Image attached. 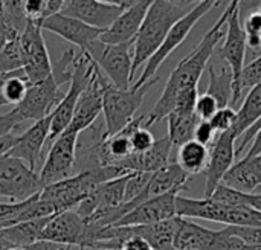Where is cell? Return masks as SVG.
<instances>
[{"mask_svg": "<svg viewBox=\"0 0 261 250\" xmlns=\"http://www.w3.org/2000/svg\"><path fill=\"white\" fill-rule=\"evenodd\" d=\"M107 82L110 81L106 78V75L99 70L96 64L89 86L84 89L76 102L73 118L66 131L80 134L96 122V119L102 113V89Z\"/></svg>", "mask_w": 261, "mask_h": 250, "instance_id": "cell-14", "label": "cell"}, {"mask_svg": "<svg viewBox=\"0 0 261 250\" xmlns=\"http://www.w3.org/2000/svg\"><path fill=\"white\" fill-rule=\"evenodd\" d=\"M17 137H18V134H15V133H11V134H6V136L0 137V157L8 154V151L17 142Z\"/></svg>", "mask_w": 261, "mask_h": 250, "instance_id": "cell-45", "label": "cell"}, {"mask_svg": "<svg viewBox=\"0 0 261 250\" xmlns=\"http://www.w3.org/2000/svg\"><path fill=\"white\" fill-rule=\"evenodd\" d=\"M49 130H50V116L34 122L28 130L18 134L17 142L8 151L6 156L21 160L32 171L37 173V166L40 165L43 156V147L49 139Z\"/></svg>", "mask_w": 261, "mask_h": 250, "instance_id": "cell-17", "label": "cell"}, {"mask_svg": "<svg viewBox=\"0 0 261 250\" xmlns=\"http://www.w3.org/2000/svg\"><path fill=\"white\" fill-rule=\"evenodd\" d=\"M159 81V76L150 79L139 87L119 90L107 82L102 89V115L106 137H110L124 130L133 119L135 113L141 108L147 92Z\"/></svg>", "mask_w": 261, "mask_h": 250, "instance_id": "cell-4", "label": "cell"}, {"mask_svg": "<svg viewBox=\"0 0 261 250\" xmlns=\"http://www.w3.org/2000/svg\"><path fill=\"white\" fill-rule=\"evenodd\" d=\"M151 0H136L124 9V12L101 34L99 41L104 44H122L135 40Z\"/></svg>", "mask_w": 261, "mask_h": 250, "instance_id": "cell-20", "label": "cell"}, {"mask_svg": "<svg viewBox=\"0 0 261 250\" xmlns=\"http://www.w3.org/2000/svg\"><path fill=\"white\" fill-rule=\"evenodd\" d=\"M95 67H96V63L90 58V55L86 50L78 49L73 64H72V79H70L69 89L63 95L55 110L50 113V130H49L47 142L52 144L58 136H61L67 130L73 118L76 102L81 93L84 92V89L89 86V81L93 75Z\"/></svg>", "mask_w": 261, "mask_h": 250, "instance_id": "cell-5", "label": "cell"}, {"mask_svg": "<svg viewBox=\"0 0 261 250\" xmlns=\"http://www.w3.org/2000/svg\"><path fill=\"white\" fill-rule=\"evenodd\" d=\"M194 112L200 121H210L219 112V104L216 102V99L213 96L203 93V95H199V98L196 101Z\"/></svg>", "mask_w": 261, "mask_h": 250, "instance_id": "cell-40", "label": "cell"}, {"mask_svg": "<svg viewBox=\"0 0 261 250\" xmlns=\"http://www.w3.org/2000/svg\"><path fill=\"white\" fill-rule=\"evenodd\" d=\"M220 231L203 228L188 218L177 217L174 250H216Z\"/></svg>", "mask_w": 261, "mask_h": 250, "instance_id": "cell-24", "label": "cell"}, {"mask_svg": "<svg viewBox=\"0 0 261 250\" xmlns=\"http://www.w3.org/2000/svg\"><path fill=\"white\" fill-rule=\"evenodd\" d=\"M23 69V50L18 38L6 41L0 52V79Z\"/></svg>", "mask_w": 261, "mask_h": 250, "instance_id": "cell-32", "label": "cell"}, {"mask_svg": "<svg viewBox=\"0 0 261 250\" xmlns=\"http://www.w3.org/2000/svg\"><path fill=\"white\" fill-rule=\"evenodd\" d=\"M132 47L133 41L122 44H104L96 40L86 49V52L98 64L99 70L113 87L127 90L132 82Z\"/></svg>", "mask_w": 261, "mask_h": 250, "instance_id": "cell-8", "label": "cell"}, {"mask_svg": "<svg viewBox=\"0 0 261 250\" xmlns=\"http://www.w3.org/2000/svg\"><path fill=\"white\" fill-rule=\"evenodd\" d=\"M26 206V200L20 203H0V231L8 229L17 223H21V215Z\"/></svg>", "mask_w": 261, "mask_h": 250, "instance_id": "cell-36", "label": "cell"}, {"mask_svg": "<svg viewBox=\"0 0 261 250\" xmlns=\"http://www.w3.org/2000/svg\"><path fill=\"white\" fill-rule=\"evenodd\" d=\"M52 218V217H50ZM50 218L32 220V221H21L8 229L0 231V237L8 244V247H29L41 240V234Z\"/></svg>", "mask_w": 261, "mask_h": 250, "instance_id": "cell-27", "label": "cell"}, {"mask_svg": "<svg viewBox=\"0 0 261 250\" xmlns=\"http://www.w3.org/2000/svg\"><path fill=\"white\" fill-rule=\"evenodd\" d=\"M232 9V2H229L219 17V20L213 24V27L205 34L202 41L193 49L190 55H187L171 72L164 92L151 112L145 116V128H150L151 125L167 119V116L174 110L176 101L179 95L185 90L197 89L199 81L202 78V73L206 70V66L210 60L213 58L217 46L222 43L225 37L226 21L229 17V12Z\"/></svg>", "mask_w": 261, "mask_h": 250, "instance_id": "cell-1", "label": "cell"}, {"mask_svg": "<svg viewBox=\"0 0 261 250\" xmlns=\"http://www.w3.org/2000/svg\"><path fill=\"white\" fill-rule=\"evenodd\" d=\"M41 189L38 173L18 159L6 154L0 157V197L11 203H20L37 196Z\"/></svg>", "mask_w": 261, "mask_h": 250, "instance_id": "cell-9", "label": "cell"}, {"mask_svg": "<svg viewBox=\"0 0 261 250\" xmlns=\"http://www.w3.org/2000/svg\"><path fill=\"white\" fill-rule=\"evenodd\" d=\"M6 250H26V249H23V247H9V249H6Z\"/></svg>", "mask_w": 261, "mask_h": 250, "instance_id": "cell-49", "label": "cell"}, {"mask_svg": "<svg viewBox=\"0 0 261 250\" xmlns=\"http://www.w3.org/2000/svg\"><path fill=\"white\" fill-rule=\"evenodd\" d=\"M236 118H237V112L234 108H231V107L219 108V112L210 119V124L216 130V133L220 134V133H225L234 127Z\"/></svg>", "mask_w": 261, "mask_h": 250, "instance_id": "cell-38", "label": "cell"}, {"mask_svg": "<svg viewBox=\"0 0 261 250\" xmlns=\"http://www.w3.org/2000/svg\"><path fill=\"white\" fill-rule=\"evenodd\" d=\"M6 249H9V247H8V244L3 241V238L0 237V250H6Z\"/></svg>", "mask_w": 261, "mask_h": 250, "instance_id": "cell-47", "label": "cell"}, {"mask_svg": "<svg viewBox=\"0 0 261 250\" xmlns=\"http://www.w3.org/2000/svg\"><path fill=\"white\" fill-rule=\"evenodd\" d=\"M222 183L239 192L254 194L261 186V154L255 157H243L234 163Z\"/></svg>", "mask_w": 261, "mask_h": 250, "instance_id": "cell-26", "label": "cell"}, {"mask_svg": "<svg viewBox=\"0 0 261 250\" xmlns=\"http://www.w3.org/2000/svg\"><path fill=\"white\" fill-rule=\"evenodd\" d=\"M76 250H86V249H80V247H76Z\"/></svg>", "mask_w": 261, "mask_h": 250, "instance_id": "cell-54", "label": "cell"}, {"mask_svg": "<svg viewBox=\"0 0 261 250\" xmlns=\"http://www.w3.org/2000/svg\"><path fill=\"white\" fill-rule=\"evenodd\" d=\"M63 95L60 87L57 86L54 76L50 75L47 79L29 86L24 99L12 108L15 116L23 124L24 121H41L55 110Z\"/></svg>", "mask_w": 261, "mask_h": 250, "instance_id": "cell-12", "label": "cell"}, {"mask_svg": "<svg viewBox=\"0 0 261 250\" xmlns=\"http://www.w3.org/2000/svg\"><path fill=\"white\" fill-rule=\"evenodd\" d=\"M246 35V47L251 50H261V15L260 12H252L242 23Z\"/></svg>", "mask_w": 261, "mask_h": 250, "instance_id": "cell-34", "label": "cell"}, {"mask_svg": "<svg viewBox=\"0 0 261 250\" xmlns=\"http://www.w3.org/2000/svg\"><path fill=\"white\" fill-rule=\"evenodd\" d=\"M38 21L28 20L26 27L18 37L23 50V73L28 82L37 84L52 75V63Z\"/></svg>", "mask_w": 261, "mask_h": 250, "instance_id": "cell-10", "label": "cell"}, {"mask_svg": "<svg viewBox=\"0 0 261 250\" xmlns=\"http://www.w3.org/2000/svg\"><path fill=\"white\" fill-rule=\"evenodd\" d=\"M29 86L31 84L28 82V79L23 73V69H21V70H17L11 75L5 76L2 89H0V95L6 101V104L18 105L24 99Z\"/></svg>", "mask_w": 261, "mask_h": 250, "instance_id": "cell-31", "label": "cell"}, {"mask_svg": "<svg viewBox=\"0 0 261 250\" xmlns=\"http://www.w3.org/2000/svg\"><path fill=\"white\" fill-rule=\"evenodd\" d=\"M188 180H190V176L176 162H170L167 166L151 174L144 192L136 200V206L148 199H154V197L165 196L170 192L179 194L180 191L187 189Z\"/></svg>", "mask_w": 261, "mask_h": 250, "instance_id": "cell-23", "label": "cell"}, {"mask_svg": "<svg viewBox=\"0 0 261 250\" xmlns=\"http://www.w3.org/2000/svg\"><path fill=\"white\" fill-rule=\"evenodd\" d=\"M128 177H130V174L99 185L76 206L75 212L83 220H86L87 217H90L93 212H96L99 209L122 206L125 203L124 196H125V185L128 182Z\"/></svg>", "mask_w": 261, "mask_h": 250, "instance_id": "cell-21", "label": "cell"}, {"mask_svg": "<svg viewBox=\"0 0 261 250\" xmlns=\"http://www.w3.org/2000/svg\"><path fill=\"white\" fill-rule=\"evenodd\" d=\"M236 144L237 139L232 133V130H228L225 133H220L210 151V160L208 166L205 170L206 182H205V197H211V194L216 191V188L223 182V177L228 174V171L236 163Z\"/></svg>", "mask_w": 261, "mask_h": 250, "instance_id": "cell-15", "label": "cell"}, {"mask_svg": "<svg viewBox=\"0 0 261 250\" xmlns=\"http://www.w3.org/2000/svg\"><path fill=\"white\" fill-rule=\"evenodd\" d=\"M130 142H132L133 154H139V153H144V151L150 150L153 147V144L156 142V139H154V136L151 134V131L148 128L139 127L132 133Z\"/></svg>", "mask_w": 261, "mask_h": 250, "instance_id": "cell-39", "label": "cell"}, {"mask_svg": "<svg viewBox=\"0 0 261 250\" xmlns=\"http://www.w3.org/2000/svg\"><path fill=\"white\" fill-rule=\"evenodd\" d=\"M76 50L78 49H67L63 57L57 61V64L52 66V76L57 82L58 87L64 86V84H70V79H72V64H73V60H75V55H76Z\"/></svg>", "mask_w": 261, "mask_h": 250, "instance_id": "cell-33", "label": "cell"}, {"mask_svg": "<svg viewBox=\"0 0 261 250\" xmlns=\"http://www.w3.org/2000/svg\"><path fill=\"white\" fill-rule=\"evenodd\" d=\"M43 241L67 247L86 249L87 229L84 220L75 211L55 214L41 234Z\"/></svg>", "mask_w": 261, "mask_h": 250, "instance_id": "cell-16", "label": "cell"}, {"mask_svg": "<svg viewBox=\"0 0 261 250\" xmlns=\"http://www.w3.org/2000/svg\"><path fill=\"white\" fill-rule=\"evenodd\" d=\"M257 192H260V194H261V186H260V188H258V189H257Z\"/></svg>", "mask_w": 261, "mask_h": 250, "instance_id": "cell-52", "label": "cell"}, {"mask_svg": "<svg viewBox=\"0 0 261 250\" xmlns=\"http://www.w3.org/2000/svg\"><path fill=\"white\" fill-rule=\"evenodd\" d=\"M168 122V139L171 141L173 147H180L194 139L196 127L199 125L200 119L196 112H179L173 110L167 116Z\"/></svg>", "mask_w": 261, "mask_h": 250, "instance_id": "cell-29", "label": "cell"}, {"mask_svg": "<svg viewBox=\"0 0 261 250\" xmlns=\"http://www.w3.org/2000/svg\"><path fill=\"white\" fill-rule=\"evenodd\" d=\"M130 5L127 0H64L61 14L76 18L92 27L106 31Z\"/></svg>", "mask_w": 261, "mask_h": 250, "instance_id": "cell-13", "label": "cell"}, {"mask_svg": "<svg viewBox=\"0 0 261 250\" xmlns=\"http://www.w3.org/2000/svg\"><path fill=\"white\" fill-rule=\"evenodd\" d=\"M242 205L257 209L261 212V194L260 192H254V194H245L242 192Z\"/></svg>", "mask_w": 261, "mask_h": 250, "instance_id": "cell-44", "label": "cell"}, {"mask_svg": "<svg viewBox=\"0 0 261 250\" xmlns=\"http://www.w3.org/2000/svg\"><path fill=\"white\" fill-rule=\"evenodd\" d=\"M206 72L210 79L206 95L216 99L219 108L231 107L234 96V75L231 67L214 52L213 58L206 66Z\"/></svg>", "mask_w": 261, "mask_h": 250, "instance_id": "cell-25", "label": "cell"}, {"mask_svg": "<svg viewBox=\"0 0 261 250\" xmlns=\"http://www.w3.org/2000/svg\"><path fill=\"white\" fill-rule=\"evenodd\" d=\"M150 177H151V174H147V173H132L130 177H128V182L125 185L124 202L125 203H133L135 208H136V200L144 192Z\"/></svg>", "mask_w": 261, "mask_h": 250, "instance_id": "cell-35", "label": "cell"}, {"mask_svg": "<svg viewBox=\"0 0 261 250\" xmlns=\"http://www.w3.org/2000/svg\"><path fill=\"white\" fill-rule=\"evenodd\" d=\"M246 35L242 26V17H240V2L232 0V9L229 12L225 37L220 43V46L216 49V53L231 67L234 75V96L231 108H234L240 99H242V90H240V76L245 69V58H246Z\"/></svg>", "mask_w": 261, "mask_h": 250, "instance_id": "cell-7", "label": "cell"}, {"mask_svg": "<svg viewBox=\"0 0 261 250\" xmlns=\"http://www.w3.org/2000/svg\"><path fill=\"white\" fill-rule=\"evenodd\" d=\"M121 250H153L151 246L142 240V238H138V237H132V238H127L124 243H122V247Z\"/></svg>", "mask_w": 261, "mask_h": 250, "instance_id": "cell-43", "label": "cell"}, {"mask_svg": "<svg viewBox=\"0 0 261 250\" xmlns=\"http://www.w3.org/2000/svg\"><path fill=\"white\" fill-rule=\"evenodd\" d=\"M217 136L219 134L216 133V130L213 128L210 121H200L199 125L196 127V131H194V141L205 145V147L214 144Z\"/></svg>", "mask_w": 261, "mask_h": 250, "instance_id": "cell-41", "label": "cell"}, {"mask_svg": "<svg viewBox=\"0 0 261 250\" xmlns=\"http://www.w3.org/2000/svg\"><path fill=\"white\" fill-rule=\"evenodd\" d=\"M132 173H125L124 170L118 166H106V168H96V170H87L76 173L75 176L54 183L50 186H46L40 192V199L50 202L57 212H66V211H75L76 206L99 185L119 179L122 176H127Z\"/></svg>", "mask_w": 261, "mask_h": 250, "instance_id": "cell-3", "label": "cell"}, {"mask_svg": "<svg viewBox=\"0 0 261 250\" xmlns=\"http://www.w3.org/2000/svg\"><path fill=\"white\" fill-rule=\"evenodd\" d=\"M219 3L220 2H214V0H199L197 5L170 29V32L167 34L161 47L144 66V70H142L141 76L135 81L133 87H139V86L148 82L150 79L156 78V73H158L159 67L162 66V63L187 40V37L193 31V27L199 23V20L203 18Z\"/></svg>", "mask_w": 261, "mask_h": 250, "instance_id": "cell-6", "label": "cell"}, {"mask_svg": "<svg viewBox=\"0 0 261 250\" xmlns=\"http://www.w3.org/2000/svg\"><path fill=\"white\" fill-rule=\"evenodd\" d=\"M196 5L197 2L188 0H154L150 3L145 18L133 40L132 81L135 79L138 69L145 66L161 47L170 29Z\"/></svg>", "mask_w": 261, "mask_h": 250, "instance_id": "cell-2", "label": "cell"}, {"mask_svg": "<svg viewBox=\"0 0 261 250\" xmlns=\"http://www.w3.org/2000/svg\"><path fill=\"white\" fill-rule=\"evenodd\" d=\"M43 31H49L63 40L72 43L76 46V49L86 50L93 41L99 40L101 34L104 32L102 29L92 27L76 18L67 17L64 14H55L52 17H47L41 21H38Z\"/></svg>", "mask_w": 261, "mask_h": 250, "instance_id": "cell-18", "label": "cell"}, {"mask_svg": "<svg viewBox=\"0 0 261 250\" xmlns=\"http://www.w3.org/2000/svg\"><path fill=\"white\" fill-rule=\"evenodd\" d=\"M261 84V55L257 57L252 63L245 64V69L240 76V90L243 93L245 89H252Z\"/></svg>", "mask_w": 261, "mask_h": 250, "instance_id": "cell-37", "label": "cell"}, {"mask_svg": "<svg viewBox=\"0 0 261 250\" xmlns=\"http://www.w3.org/2000/svg\"><path fill=\"white\" fill-rule=\"evenodd\" d=\"M20 119L15 116V113L11 110L5 115H0V137L15 133V130L20 127Z\"/></svg>", "mask_w": 261, "mask_h": 250, "instance_id": "cell-42", "label": "cell"}, {"mask_svg": "<svg viewBox=\"0 0 261 250\" xmlns=\"http://www.w3.org/2000/svg\"><path fill=\"white\" fill-rule=\"evenodd\" d=\"M210 160V150L208 147L196 142L194 139L180 145L177 148V160L176 163L188 174L196 176L206 170Z\"/></svg>", "mask_w": 261, "mask_h": 250, "instance_id": "cell-30", "label": "cell"}, {"mask_svg": "<svg viewBox=\"0 0 261 250\" xmlns=\"http://www.w3.org/2000/svg\"><path fill=\"white\" fill-rule=\"evenodd\" d=\"M261 121V84L249 90L243 99L240 108L237 110V118L234 127L231 128L236 139L239 141L249 128L257 125Z\"/></svg>", "mask_w": 261, "mask_h": 250, "instance_id": "cell-28", "label": "cell"}, {"mask_svg": "<svg viewBox=\"0 0 261 250\" xmlns=\"http://www.w3.org/2000/svg\"><path fill=\"white\" fill-rule=\"evenodd\" d=\"M5 44H6V40H0V52H2V49H3Z\"/></svg>", "mask_w": 261, "mask_h": 250, "instance_id": "cell-48", "label": "cell"}, {"mask_svg": "<svg viewBox=\"0 0 261 250\" xmlns=\"http://www.w3.org/2000/svg\"><path fill=\"white\" fill-rule=\"evenodd\" d=\"M73 247H67V246H60V244H54V243H49V241H37L35 244L26 247V250H72Z\"/></svg>", "mask_w": 261, "mask_h": 250, "instance_id": "cell-46", "label": "cell"}, {"mask_svg": "<svg viewBox=\"0 0 261 250\" xmlns=\"http://www.w3.org/2000/svg\"><path fill=\"white\" fill-rule=\"evenodd\" d=\"M78 136L80 134L76 133L64 131L50 144L47 157L38 173L40 183L43 188L75 176Z\"/></svg>", "mask_w": 261, "mask_h": 250, "instance_id": "cell-11", "label": "cell"}, {"mask_svg": "<svg viewBox=\"0 0 261 250\" xmlns=\"http://www.w3.org/2000/svg\"><path fill=\"white\" fill-rule=\"evenodd\" d=\"M177 192H170L154 199H148L133 208L124 215L115 226H145L154 225L165 220H171L176 215V199Z\"/></svg>", "mask_w": 261, "mask_h": 250, "instance_id": "cell-19", "label": "cell"}, {"mask_svg": "<svg viewBox=\"0 0 261 250\" xmlns=\"http://www.w3.org/2000/svg\"><path fill=\"white\" fill-rule=\"evenodd\" d=\"M2 84H3V79H0V89H2Z\"/></svg>", "mask_w": 261, "mask_h": 250, "instance_id": "cell-51", "label": "cell"}, {"mask_svg": "<svg viewBox=\"0 0 261 250\" xmlns=\"http://www.w3.org/2000/svg\"><path fill=\"white\" fill-rule=\"evenodd\" d=\"M258 12H260V15H261V5H260V9H258Z\"/></svg>", "mask_w": 261, "mask_h": 250, "instance_id": "cell-53", "label": "cell"}, {"mask_svg": "<svg viewBox=\"0 0 261 250\" xmlns=\"http://www.w3.org/2000/svg\"><path fill=\"white\" fill-rule=\"evenodd\" d=\"M173 144L168 136L156 139L153 147L144 153L132 154L122 162L118 163V168L124 170L125 173H147L153 174L170 163V156L173 150Z\"/></svg>", "mask_w": 261, "mask_h": 250, "instance_id": "cell-22", "label": "cell"}, {"mask_svg": "<svg viewBox=\"0 0 261 250\" xmlns=\"http://www.w3.org/2000/svg\"><path fill=\"white\" fill-rule=\"evenodd\" d=\"M96 250H118V249H96Z\"/></svg>", "mask_w": 261, "mask_h": 250, "instance_id": "cell-50", "label": "cell"}]
</instances>
